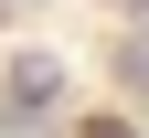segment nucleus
Masks as SVG:
<instances>
[{"mask_svg":"<svg viewBox=\"0 0 149 138\" xmlns=\"http://www.w3.org/2000/svg\"><path fill=\"white\" fill-rule=\"evenodd\" d=\"M53 106H64V64H53V53H11V74H0V128H43Z\"/></svg>","mask_w":149,"mask_h":138,"instance_id":"nucleus-1","label":"nucleus"},{"mask_svg":"<svg viewBox=\"0 0 149 138\" xmlns=\"http://www.w3.org/2000/svg\"><path fill=\"white\" fill-rule=\"evenodd\" d=\"M117 85H128V96H149V32H139L128 53H117Z\"/></svg>","mask_w":149,"mask_h":138,"instance_id":"nucleus-2","label":"nucleus"},{"mask_svg":"<svg viewBox=\"0 0 149 138\" xmlns=\"http://www.w3.org/2000/svg\"><path fill=\"white\" fill-rule=\"evenodd\" d=\"M85 138H128V128H117V117H96V128H85Z\"/></svg>","mask_w":149,"mask_h":138,"instance_id":"nucleus-3","label":"nucleus"},{"mask_svg":"<svg viewBox=\"0 0 149 138\" xmlns=\"http://www.w3.org/2000/svg\"><path fill=\"white\" fill-rule=\"evenodd\" d=\"M11 11H32V0H0V21H11Z\"/></svg>","mask_w":149,"mask_h":138,"instance_id":"nucleus-4","label":"nucleus"}]
</instances>
